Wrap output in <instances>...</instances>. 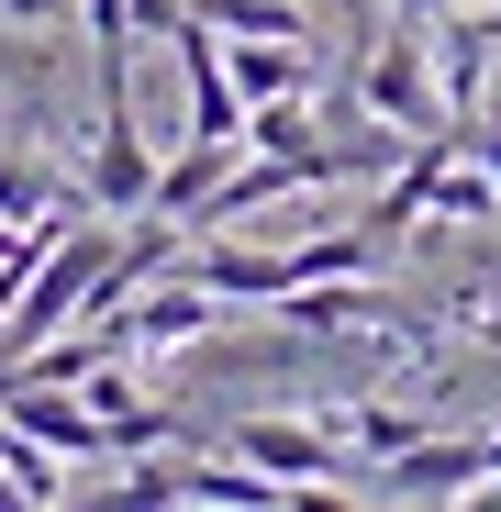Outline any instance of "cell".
I'll return each mask as SVG.
<instances>
[{"label": "cell", "mask_w": 501, "mask_h": 512, "mask_svg": "<svg viewBox=\"0 0 501 512\" xmlns=\"http://www.w3.org/2000/svg\"><path fill=\"white\" fill-rule=\"evenodd\" d=\"M357 45H368L357 56V112L401 123V134H446V67H435V45L412 23H368Z\"/></svg>", "instance_id": "1"}, {"label": "cell", "mask_w": 501, "mask_h": 512, "mask_svg": "<svg viewBox=\"0 0 501 512\" xmlns=\"http://www.w3.org/2000/svg\"><path fill=\"white\" fill-rule=\"evenodd\" d=\"M223 446H234V457H257L268 479H290L301 501H357V490H368L357 446H346V435H323V423H290V412H245Z\"/></svg>", "instance_id": "2"}, {"label": "cell", "mask_w": 501, "mask_h": 512, "mask_svg": "<svg viewBox=\"0 0 501 512\" xmlns=\"http://www.w3.org/2000/svg\"><path fill=\"white\" fill-rule=\"evenodd\" d=\"M223 312H234V301H223V290H201L190 268H179V279L156 268V279L134 290V312H112V334H123V357H167V346H201Z\"/></svg>", "instance_id": "3"}, {"label": "cell", "mask_w": 501, "mask_h": 512, "mask_svg": "<svg viewBox=\"0 0 501 512\" xmlns=\"http://www.w3.org/2000/svg\"><path fill=\"white\" fill-rule=\"evenodd\" d=\"M179 268H190L201 290H223L234 312H268V301L301 290V256H290V245H234V234H190Z\"/></svg>", "instance_id": "4"}, {"label": "cell", "mask_w": 501, "mask_h": 512, "mask_svg": "<svg viewBox=\"0 0 501 512\" xmlns=\"http://www.w3.org/2000/svg\"><path fill=\"white\" fill-rule=\"evenodd\" d=\"M78 190H90V212H145V201H156V145H145L134 101H101V134H90Z\"/></svg>", "instance_id": "5"}, {"label": "cell", "mask_w": 501, "mask_h": 512, "mask_svg": "<svg viewBox=\"0 0 501 512\" xmlns=\"http://www.w3.org/2000/svg\"><path fill=\"white\" fill-rule=\"evenodd\" d=\"M245 145H223V134H190L179 156H156V201L145 212H167V223H201V201L223 190V167H234Z\"/></svg>", "instance_id": "6"}, {"label": "cell", "mask_w": 501, "mask_h": 512, "mask_svg": "<svg viewBox=\"0 0 501 512\" xmlns=\"http://www.w3.org/2000/svg\"><path fill=\"white\" fill-rule=\"evenodd\" d=\"M0 479H12L23 501H78V490H67V457H56V446H34L23 423H0Z\"/></svg>", "instance_id": "7"}, {"label": "cell", "mask_w": 501, "mask_h": 512, "mask_svg": "<svg viewBox=\"0 0 501 512\" xmlns=\"http://www.w3.org/2000/svg\"><path fill=\"white\" fill-rule=\"evenodd\" d=\"M412 435H424V412H390V401H357V412H346V446H357L368 468H379V457H401Z\"/></svg>", "instance_id": "8"}, {"label": "cell", "mask_w": 501, "mask_h": 512, "mask_svg": "<svg viewBox=\"0 0 501 512\" xmlns=\"http://www.w3.org/2000/svg\"><path fill=\"white\" fill-rule=\"evenodd\" d=\"M0 23H23V34H56V23H78V0H0Z\"/></svg>", "instance_id": "9"}, {"label": "cell", "mask_w": 501, "mask_h": 512, "mask_svg": "<svg viewBox=\"0 0 501 512\" xmlns=\"http://www.w3.org/2000/svg\"><path fill=\"white\" fill-rule=\"evenodd\" d=\"M390 12H401V23H446L457 0H390Z\"/></svg>", "instance_id": "10"}]
</instances>
